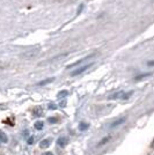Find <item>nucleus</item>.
<instances>
[{"mask_svg":"<svg viewBox=\"0 0 154 155\" xmlns=\"http://www.w3.org/2000/svg\"><path fill=\"white\" fill-rule=\"evenodd\" d=\"M93 65H94V63H88V64H86V65H84V66H80V67H78L77 69H74V71L71 73V75H72V77L80 75V74H82L84 72H86L88 69H90Z\"/></svg>","mask_w":154,"mask_h":155,"instance_id":"nucleus-1","label":"nucleus"},{"mask_svg":"<svg viewBox=\"0 0 154 155\" xmlns=\"http://www.w3.org/2000/svg\"><path fill=\"white\" fill-rule=\"evenodd\" d=\"M38 52H40V49H31V50H28V51L23 52L21 54V57L23 59H33V58H35L38 54Z\"/></svg>","mask_w":154,"mask_h":155,"instance_id":"nucleus-2","label":"nucleus"},{"mask_svg":"<svg viewBox=\"0 0 154 155\" xmlns=\"http://www.w3.org/2000/svg\"><path fill=\"white\" fill-rule=\"evenodd\" d=\"M95 56V53H93V54H89V56H87V57H85V58H82V59H80V60L76 61V63H73V64H71V65H69L67 66V69H72V67H77V66H79L80 64H82L84 61L88 60V59H90V58H93Z\"/></svg>","mask_w":154,"mask_h":155,"instance_id":"nucleus-3","label":"nucleus"},{"mask_svg":"<svg viewBox=\"0 0 154 155\" xmlns=\"http://www.w3.org/2000/svg\"><path fill=\"white\" fill-rule=\"evenodd\" d=\"M125 121H126V117H120V118H118L117 121H112L111 124H110V129H116V127L120 126L122 124H124Z\"/></svg>","mask_w":154,"mask_h":155,"instance_id":"nucleus-4","label":"nucleus"},{"mask_svg":"<svg viewBox=\"0 0 154 155\" xmlns=\"http://www.w3.org/2000/svg\"><path fill=\"white\" fill-rule=\"evenodd\" d=\"M67 142H69V140H67V138H65V137H60L57 140V145L59 147H65Z\"/></svg>","mask_w":154,"mask_h":155,"instance_id":"nucleus-5","label":"nucleus"},{"mask_svg":"<svg viewBox=\"0 0 154 155\" xmlns=\"http://www.w3.org/2000/svg\"><path fill=\"white\" fill-rule=\"evenodd\" d=\"M50 139H44V140H42L41 141V144H40V147L41 148H43V149H45V148H48V147L50 146Z\"/></svg>","mask_w":154,"mask_h":155,"instance_id":"nucleus-6","label":"nucleus"},{"mask_svg":"<svg viewBox=\"0 0 154 155\" xmlns=\"http://www.w3.org/2000/svg\"><path fill=\"white\" fill-rule=\"evenodd\" d=\"M123 93H124V92H117V93H115V94L110 95L108 98H109V100H117V98H122Z\"/></svg>","mask_w":154,"mask_h":155,"instance_id":"nucleus-7","label":"nucleus"},{"mask_svg":"<svg viewBox=\"0 0 154 155\" xmlns=\"http://www.w3.org/2000/svg\"><path fill=\"white\" fill-rule=\"evenodd\" d=\"M152 75V73L151 72H148V73H144V74H140V75H137L136 77V81H140V80H143V79H146V78H148V77H151Z\"/></svg>","mask_w":154,"mask_h":155,"instance_id":"nucleus-8","label":"nucleus"},{"mask_svg":"<svg viewBox=\"0 0 154 155\" xmlns=\"http://www.w3.org/2000/svg\"><path fill=\"white\" fill-rule=\"evenodd\" d=\"M55 80V78H49V79H45V80H43L41 82H38L37 83V86H45V85H48V83H50Z\"/></svg>","mask_w":154,"mask_h":155,"instance_id":"nucleus-9","label":"nucleus"},{"mask_svg":"<svg viewBox=\"0 0 154 155\" xmlns=\"http://www.w3.org/2000/svg\"><path fill=\"white\" fill-rule=\"evenodd\" d=\"M7 141H8V138H7L6 133H4V132H0V142H4V144H6Z\"/></svg>","mask_w":154,"mask_h":155,"instance_id":"nucleus-10","label":"nucleus"},{"mask_svg":"<svg viewBox=\"0 0 154 155\" xmlns=\"http://www.w3.org/2000/svg\"><path fill=\"white\" fill-rule=\"evenodd\" d=\"M110 140V136H108V137H105V138H103L99 144H97V147H101V146H103V145H105L108 141Z\"/></svg>","mask_w":154,"mask_h":155,"instance_id":"nucleus-11","label":"nucleus"},{"mask_svg":"<svg viewBox=\"0 0 154 155\" xmlns=\"http://www.w3.org/2000/svg\"><path fill=\"white\" fill-rule=\"evenodd\" d=\"M88 127H89V125H88L87 123H80V124H79V130H80V131H86Z\"/></svg>","mask_w":154,"mask_h":155,"instance_id":"nucleus-12","label":"nucleus"},{"mask_svg":"<svg viewBox=\"0 0 154 155\" xmlns=\"http://www.w3.org/2000/svg\"><path fill=\"white\" fill-rule=\"evenodd\" d=\"M43 126H44L43 121H36V123H35V129L38 130V131H41V130L43 129Z\"/></svg>","mask_w":154,"mask_h":155,"instance_id":"nucleus-13","label":"nucleus"},{"mask_svg":"<svg viewBox=\"0 0 154 155\" xmlns=\"http://www.w3.org/2000/svg\"><path fill=\"white\" fill-rule=\"evenodd\" d=\"M69 95V92L67 90H61V92H59L58 93V98H63V97H65V96H67Z\"/></svg>","mask_w":154,"mask_h":155,"instance_id":"nucleus-14","label":"nucleus"},{"mask_svg":"<svg viewBox=\"0 0 154 155\" xmlns=\"http://www.w3.org/2000/svg\"><path fill=\"white\" fill-rule=\"evenodd\" d=\"M132 94H133V92H132V90H130V92H128V93H123L122 98H123V100H128L129 97H130V96H131Z\"/></svg>","mask_w":154,"mask_h":155,"instance_id":"nucleus-15","label":"nucleus"},{"mask_svg":"<svg viewBox=\"0 0 154 155\" xmlns=\"http://www.w3.org/2000/svg\"><path fill=\"white\" fill-rule=\"evenodd\" d=\"M48 121H49L50 124H55V123L58 121V118H56V117H50V118L48 119Z\"/></svg>","mask_w":154,"mask_h":155,"instance_id":"nucleus-16","label":"nucleus"},{"mask_svg":"<svg viewBox=\"0 0 154 155\" xmlns=\"http://www.w3.org/2000/svg\"><path fill=\"white\" fill-rule=\"evenodd\" d=\"M34 142H35V137L34 136L29 137V139H28V145H33Z\"/></svg>","mask_w":154,"mask_h":155,"instance_id":"nucleus-17","label":"nucleus"},{"mask_svg":"<svg viewBox=\"0 0 154 155\" xmlns=\"http://www.w3.org/2000/svg\"><path fill=\"white\" fill-rule=\"evenodd\" d=\"M147 65H148V66H154V61H148Z\"/></svg>","mask_w":154,"mask_h":155,"instance_id":"nucleus-18","label":"nucleus"},{"mask_svg":"<svg viewBox=\"0 0 154 155\" xmlns=\"http://www.w3.org/2000/svg\"><path fill=\"white\" fill-rule=\"evenodd\" d=\"M42 155H53V154H52L51 152H45V153H43Z\"/></svg>","mask_w":154,"mask_h":155,"instance_id":"nucleus-19","label":"nucleus"},{"mask_svg":"<svg viewBox=\"0 0 154 155\" xmlns=\"http://www.w3.org/2000/svg\"><path fill=\"white\" fill-rule=\"evenodd\" d=\"M49 108H50V109H56V107H55V104H50V105H49Z\"/></svg>","mask_w":154,"mask_h":155,"instance_id":"nucleus-20","label":"nucleus"}]
</instances>
